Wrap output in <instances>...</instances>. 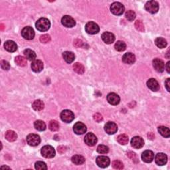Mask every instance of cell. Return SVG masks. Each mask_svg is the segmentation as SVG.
Wrapping results in <instances>:
<instances>
[{
    "label": "cell",
    "instance_id": "1",
    "mask_svg": "<svg viewBox=\"0 0 170 170\" xmlns=\"http://www.w3.org/2000/svg\"><path fill=\"white\" fill-rule=\"evenodd\" d=\"M35 26L39 32H47L51 26V23L49 20L47 18H41L36 22Z\"/></svg>",
    "mask_w": 170,
    "mask_h": 170
},
{
    "label": "cell",
    "instance_id": "2",
    "mask_svg": "<svg viewBox=\"0 0 170 170\" xmlns=\"http://www.w3.org/2000/svg\"><path fill=\"white\" fill-rule=\"evenodd\" d=\"M124 5L121 4V3L119 2H114L111 5V7H110V11L111 12L116 15H122V13H124Z\"/></svg>",
    "mask_w": 170,
    "mask_h": 170
},
{
    "label": "cell",
    "instance_id": "3",
    "mask_svg": "<svg viewBox=\"0 0 170 170\" xmlns=\"http://www.w3.org/2000/svg\"><path fill=\"white\" fill-rule=\"evenodd\" d=\"M41 155L45 158H52L55 157V150L51 146H45L41 149Z\"/></svg>",
    "mask_w": 170,
    "mask_h": 170
},
{
    "label": "cell",
    "instance_id": "4",
    "mask_svg": "<svg viewBox=\"0 0 170 170\" xmlns=\"http://www.w3.org/2000/svg\"><path fill=\"white\" fill-rule=\"evenodd\" d=\"M85 30L87 33L90 34V35H95V34L98 33L100 31L98 25L96 23L93 21H90L87 23L86 26H85Z\"/></svg>",
    "mask_w": 170,
    "mask_h": 170
},
{
    "label": "cell",
    "instance_id": "5",
    "mask_svg": "<svg viewBox=\"0 0 170 170\" xmlns=\"http://www.w3.org/2000/svg\"><path fill=\"white\" fill-rule=\"evenodd\" d=\"M145 9L150 13H156L159 10V4L155 1H149L145 5Z\"/></svg>",
    "mask_w": 170,
    "mask_h": 170
},
{
    "label": "cell",
    "instance_id": "6",
    "mask_svg": "<svg viewBox=\"0 0 170 170\" xmlns=\"http://www.w3.org/2000/svg\"><path fill=\"white\" fill-rule=\"evenodd\" d=\"M61 118L64 122L70 123L75 119V115L72 111L69 110H64L61 113Z\"/></svg>",
    "mask_w": 170,
    "mask_h": 170
},
{
    "label": "cell",
    "instance_id": "7",
    "mask_svg": "<svg viewBox=\"0 0 170 170\" xmlns=\"http://www.w3.org/2000/svg\"><path fill=\"white\" fill-rule=\"evenodd\" d=\"M21 35L27 40H32L35 37V32L32 27H25L21 31Z\"/></svg>",
    "mask_w": 170,
    "mask_h": 170
},
{
    "label": "cell",
    "instance_id": "8",
    "mask_svg": "<svg viewBox=\"0 0 170 170\" xmlns=\"http://www.w3.org/2000/svg\"><path fill=\"white\" fill-rule=\"evenodd\" d=\"M27 141L29 146H37L41 142V138L39 136L35 134H29L27 136Z\"/></svg>",
    "mask_w": 170,
    "mask_h": 170
},
{
    "label": "cell",
    "instance_id": "9",
    "mask_svg": "<svg viewBox=\"0 0 170 170\" xmlns=\"http://www.w3.org/2000/svg\"><path fill=\"white\" fill-rule=\"evenodd\" d=\"M96 162L98 167H100V168H105L110 165V160L108 157L101 155V156H98L96 158Z\"/></svg>",
    "mask_w": 170,
    "mask_h": 170
},
{
    "label": "cell",
    "instance_id": "10",
    "mask_svg": "<svg viewBox=\"0 0 170 170\" xmlns=\"http://www.w3.org/2000/svg\"><path fill=\"white\" fill-rule=\"evenodd\" d=\"M73 130H74L75 134L82 135L86 132V126L83 122H78L73 126Z\"/></svg>",
    "mask_w": 170,
    "mask_h": 170
},
{
    "label": "cell",
    "instance_id": "11",
    "mask_svg": "<svg viewBox=\"0 0 170 170\" xmlns=\"http://www.w3.org/2000/svg\"><path fill=\"white\" fill-rule=\"evenodd\" d=\"M84 142L88 146H93L97 143V138L92 133H88L84 137Z\"/></svg>",
    "mask_w": 170,
    "mask_h": 170
},
{
    "label": "cell",
    "instance_id": "12",
    "mask_svg": "<svg viewBox=\"0 0 170 170\" xmlns=\"http://www.w3.org/2000/svg\"><path fill=\"white\" fill-rule=\"evenodd\" d=\"M104 130H105L107 134L110 135L114 134L117 132L118 126L113 122H108L104 126Z\"/></svg>",
    "mask_w": 170,
    "mask_h": 170
},
{
    "label": "cell",
    "instance_id": "13",
    "mask_svg": "<svg viewBox=\"0 0 170 170\" xmlns=\"http://www.w3.org/2000/svg\"><path fill=\"white\" fill-rule=\"evenodd\" d=\"M61 23L66 27H73L76 25L75 19L69 15H64L61 19Z\"/></svg>",
    "mask_w": 170,
    "mask_h": 170
},
{
    "label": "cell",
    "instance_id": "14",
    "mask_svg": "<svg viewBox=\"0 0 170 170\" xmlns=\"http://www.w3.org/2000/svg\"><path fill=\"white\" fill-rule=\"evenodd\" d=\"M131 145L134 148L140 149L144 145V140L140 136H135L132 139Z\"/></svg>",
    "mask_w": 170,
    "mask_h": 170
},
{
    "label": "cell",
    "instance_id": "15",
    "mask_svg": "<svg viewBox=\"0 0 170 170\" xmlns=\"http://www.w3.org/2000/svg\"><path fill=\"white\" fill-rule=\"evenodd\" d=\"M107 100L112 105H117V104L120 103V98L117 94L112 92L108 95Z\"/></svg>",
    "mask_w": 170,
    "mask_h": 170
},
{
    "label": "cell",
    "instance_id": "16",
    "mask_svg": "<svg viewBox=\"0 0 170 170\" xmlns=\"http://www.w3.org/2000/svg\"><path fill=\"white\" fill-rule=\"evenodd\" d=\"M141 158L144 162L150 163L154 159V154L151 150H146L141 154Z\"/></svg>",
    "mask_w": 170,
    "mask_h": 170
},
{
    "label": "cell",
    "instance_id": "17",
    "mask_svg": "<svg viewBox=\"0 0 170 170\" xmlns=\"http://www.w3.org/2000/svg\"><path fill=\"white\" fill-rule=\"evenodd\" d=\"M155 161L158 166H163L168 161V157L163 153H158L155 155Z\"/></svg>",
    "mask_w": 170,
    "mask_h": 170
},
{
    "label": "cell",
    "instance_id": "18",
    "mask_svg": "<svg viewBox=\"0 0 170 170\" xmlns=\"http://www.w3.org/2000/svg\"><path fill=\"white\" fill-rule=\"evenodd\" d=\"M153 66H154L155 70L159 73L163 72L165 69V64L163 61L160 59H155L153 61Z\"/></svg>",
    "mask_w": 170,
    "mask_h": 170
},
{
    "label": "cell",
    "instance_id": "19",
    "mask_svg": "<svg viewBox=\"0 0 170 170\" xmlns=\"http://www.w3.org/2000/svg\"><path fill=\"white\" fill-rule=\"evenodd\" d=\"M102 39L105 43L111 44L115 40V36L110 32H104L102 35Z\"/></svg>",
    "mask_w": 170,
    "mask_h": 170
},
{
    "label": "cell",
    "instance_id": "20",
    "mask_svg": "<svg viewBox=\"0 0 170 170\" xmlns=\"http://www.w3.org/2000/svg\"><path fill=\"white\" fill-rule=\"evenodd\" d=\"M147 86L154 92H156L160 89V85L158 82L154 78H150L147 82Z\"/></svg>",
    "mask_w": 170,
    "mask_h": 170
},
{
    "label": "cell",
    "instance_id": "21",
    "mask_svg": "<svg viewBox=\"0 0 170 170\" xmlns=\"http://www.w3.org/2000/svg\"><path fill=\"white\" fill-rule=\"evenodd\" d=\"M122 61L124 63L131 64L136 61V56L132 53H127L122 56Z\"/></svg>",
    "mask_w": 170,
    "mask_h": 170
},
{
    "label": "cell",
    "instance_id": "22",
    "mask_svg": "<svg viewBox=\"0 0 170 170\" xmlns=\"http://www.w3.org/2000/svg\"><path fill=\"white\" fill-rule=\"evenodd\" d=\"M4 47L6 51L11 53L16 51V50L18 49V45L15 43V42L13 41H7L5 42Z\"/></svg>",
    "mask_w": 170,
    "mask_h": 170
},
{
    "label": "cell",
    "instance_id": "23",
    "mask_svg": "<svg viewBox=\"0 0 170 170\" xmlns=\"http://www.w3.org/2000/svg\"><path fill=\"white\" fill-rule=\"evenodd\" d=\"M32 69L35 73L41 72L43 69V63L40 60H35L32 64Z\"/></svg>",
    "mask_w": 170,
    "mask_h": 170
},
{
    "label": "cell",
    "instance_id": "24",
    "mask_svg": "<svg viewBox=\"0 0 170 170\" xmlns=\"http://www.w3.org/2000/svg\"><path fill=\"white\" fill-rule=\"evenodd\" d=\"M63 59H64V61H66L67 63H71L75 59V54L73 52L70 51H64L63 53Z\"/></svg>",
    "mask_w": 170,
    "mask_h": 170
},
{
    "label": "cell",
    "instance_id": "25",
    "mask_svg": "<svg viewBox=\"0 0 170 170\" xmlns=\"http://www.w3.org/2000/svg\"><path fill=\"white\" fill-rule=\"evenodd\" d=\"M44 103L41 100H36L32 104V108L36 111H41L44 108Z\"/></svg>",
    "mask_w": 170,
    "mask_h": 170
},
{
    "label": "cell",
    "instance_id": "26",
    "mask_svg": "<svg viewBox=\"0 0 170 170\" xmlns=\"http://www.w3.org/2000/svg\"><path fill=\"white\" fill-rule=\"evenodd\" d=\"M5 138L9 141H14L18 138V135L14 131L8 130V131L5 132Z\"/></svg>",
    "mask_w": 170,
    "mask_h": 170
},
{
    "label": "cell",
    "instance_id": "27",
    "mask_svg": "<svg viewBox=\"0 0 170 170\" xmlns=\"http://www.w3.org/2000/svg\"><path fill=\"white\" fill-rule=\"evenodd\" d=\"M72 162L76 165H82L85 161V159L83 156L80 155H75L71 158Z\"/></svg>",
    "mask_w": 170,
    "mask_h": 170
},
{
    "label": "cell",
    "instance_id": "28",
    "mask_svg": "<svg viewBox=\"0 0 170 170\" xmlns=\"http://www.w3.org/2000/svg\"><path fill=\"white\" fill-rule=\"evenodd\" d=\"M24 55L25 56L28 60L29 61H35V59H36V53L35 51L31 50V49H25L24 51Z\"/></svg>",
    "mask_w": 170,
    "mask_h": 170
},
{
    "label": "cell",
    "instance_id": "29",
    "mask_svg": "<svg viewBox=\"0 0 170 170\" xmlns=\"http://www.w3.org/2000/svg\"><path fill=\"white\" fill-rule=\"evenodd\" d=\"M34 127L38 131H44L46 129V124L42 120H37L34 123Z\"/></svg>",
    "mask_w": 170,
    "mask_h": 170
},
{
    "label": "cell",
    "instance_id": "30",
    "mask_svg": "<svg viewBox=\"0 0 170 170\" xmlns=\"http://www.w3.org/2000/svg\"><path fill=\"white\" fill-rule=\"evenodd\" d=\"M158 132L162 136L165 138H169L170 136V131L168 128L165 126H160L158 127Z\"/></svg>",
    "mask_w": 170,
    "mask_h": 170
},
{
    "label": "cell",
    "instance_id": "31",
    "mask_svg": "<svg viewBox=\"0 0 170 170\" xmlns=\"http://www.w3.org/2000/svg\"><path fill=\"white\" fill-rule=\"evenodd\" d=\"M155 43L156 45V46L160 48V49H163V48H165L167 46L166 40L165 39L161 37H158L157 39H155Z\"/></svg>",
    "mask_w": 170,
    "mask_h": 170
},
{
    "label": "cell",
    "instance_id": "32",
    "mask_svg": "<svg viewBox=\"0 0 170 170\" xmlns=\"http://www.w3.org/2000/svg\"><path fill=\"white\" fill-rule=\"evenodd\" d=\"M115 49L118 51H124L126 48V45L125 42L122 41H118L114 45Z\"/></svg>",
    "mask_w": 170,
    "mask_h": 170
},
{
    "label": "cell",
    "instance_id": "33",
    "mask_svg": "<svg viewBox=\"0 0 170 170\" xmlns=\"http://www.w3.org/2000/svg\"><path fill=\"white\" fill-rule=\"evenodd\" d=\"M73 69H74L75 71L78 73L79 75H82L84 73V67L82 64L76 63L74 65H73Z\"/></svg>",
    "mask_w": 170,
    "mask_h": 170
},
{
    "label": "cell",
    "instance_id": "34",
    "mask_svg": "<svg viewBox=\"0 0 170 170\" xmlns=\"http://www.w3.org/2000/svg\"><path fill=\"white\" fill-rule=\"evenodd\" d=\"M128 136L126 134H120L117 138L118 142L121 145H126L128 142Z\"/></svg>",
    "mask_w": 170,
    "mask_h": 170
},
{
    "label": "cell",
    "instance_id": "35",
    "mask_svg": "<svg viewBox=\"0 0 170 170\" xmlns=\"http://www.w3.org/2000/svg\"><path fill=\"white\" fill-rule=\"evenodd\" d=\"M15 61L16 64L20 67H25L27 64V59L21 56H16Z\"/></svg>",
    "mask_w": 170,
    "mask_h": 170
},
{
    "label": "cell",
    "instance_id": "36",
    "mask_svg": "<svg viewBox=\"0 0 170 170\" xmlns=\"http://www.w3.org/2000/svg\"><path fill=\"white\" fill-rule=\"evenodd\" d=\"M49 129L51 130L52 132H56L59 129V124L57 121L51 120L49 122Z\"/></svg>",
    "mask_w": 170,
    "mask_h": 170
},
{
    "label": "cell",
    "instance_id": "37",
    "mask_svg": "<svg viewBox=\"0 0 170 170\" xmlns=\"http://www.w3.org/2000/svg\"><path fill=\"white\" fill-rule=\"evenodd\" d=\"M125 16L128 20L130 21H132L133 20H134V19L136 18V13L134 11H133L132 10H129L126 11Z\"/></svg>",
    "mask_w": 170,
    "mask_h": 170
},
{
    "label": "cell",
    "instance_id": "38",
    "mask_svg": "<svg viewBox=\"0 0 170 170\" xmlns=\"http://www.w3.org/2000/svg\"><path fill=\"white\" fill-rule=\"evenodd\" d=\"M97 152L99 153V154H107V153L109 152V148H108V147H107L106 146L99 145L97 148Z\"/></svg>",
    "mask_w": 170,
    "mask_h": 170
},
{
    "label": "cell",
    "instance_id": "39",
    "mask_svg": "<svg viewBox=\"0 0 170 170\" xmlns=\"http://www.w3.org/2000/svg\"><path fill=\"white\" fill-rule=\"evenodd\" d=\"M35 169H39V170H43V169H47V166L46 165V163L45 162H42V161H37V162L35 163Z\"/></svg>",
    "mask_w": 170,
    "mask_h": 170
},
{
    "label": "cell",
    "instance_id": "40",
    "mask_svg": "<svg viewBox=\"0 0 170 170\" xmlns=\"http://www.w3.org/2000/svg\"><path fill=\"white\" fill-rule=\"evenodd\" d=\"M112 167L116 169H122L124 168L123 163L120 161L115 160L112 162Z\"/></svg>",
    "mask_w": 170,
    "mask_h": 170
},
{
    "label": "cell",
    "instance_id": "41",
    "mask_svg": "<svg viewBox=\"0 0 170 170\" xmlns=\"http://www.w3.org/2000/svg\"><path fill=\"white\" fill-rule=\"evenodd\" d=\"M135 27L136 29L138 30L139 32H144V26L143 23L140 20H137L135 23Z\"/></svg>",
    "mask_w": 170,
    "mask_h": 170
},
{
    "label": "cell",
    "instance_id": "42",
    "mask_svg": "<svg viewBox=\"0 0 170 170\" xmlns=\"http://www.w3.org/2000/svg\"><path fill=\"white\" fill-rule=\"evenodd\" d=\"M40 41L42 43H47L51 41V37L47 34L42 35L40 37Z\"/></svg>",
    "mask_w": 170,
    "mask_h": 170
},
{
    "label": "cell",
    "instance_id": "43",
    "mask_svg": "<svg viewBox=\"0 0 170 170\" xmlns=\"http://www.w3.org/2000/svg\"><path fill=\"white\" fill-rule=\"evenodd\" d=\"M1 67L2 68V69L5 70H8L10 68V63H8L7 61H1Z\"/></svg>",
    "mask_w": 170,
    "mask_h": 170
},
{
    "label": "cell",
    "instance_id": "44",
    "mask_svg": "<svg viewBox=\"0 0 170 170\" xmlns=\"http://www.w3.org/2000/svg\"><path fill=\"white\" fill-rule=\"evenodd\" d=\"M93 118H94V120L96 122H100L101 121L103 120V116L100 114H99V113H96V114H95L94 116H93Z\"/></svg>",
    "mask_w": 170,
    "mask_h": 170
},
{
    "label": "cell",
    "instance_id": "45",
    "mask_svg": "<svg viewBox=\"0 0 170 170\" xmlns=\"http://www.w3.org/2000/svg\"><path fill=\"white\" fill-rule=\"evenodd\" d=\"M74 44L75 45V46H76L77 47H82V45H83L84 43L81 40H78V39H77V40H76L75 41Z\"/></svg>",
    "mask_w": 170,
    "mask_h": 170
},
{
    "label": "cell",
    "instance_id": "46",
    "mask_svg": "<svg viewBox=\"0 0 170 170\" xmlns=\"http://www.w3.org/2000/svg\"><path fill=\"white\" fill-rule=\"evenodd\" d=\"M128 155L131 158V159L132 160H136V154H134V153H133V152H129L128 154Z\"/></svg>",
    "mask_w": 170,
    "mask_h": 170
},
{
    "label": "cell",
    "instance_id": "47",
    "mask_svg": "<svg viewBox=\"0 0 170 170\" xmlns=\"http://www.w3.org/2000/svg\"><path fill=\"white\" fill-rule=\"evenodd\" d=\"M165 85H166V89L168 90V92H169V78H168L166 80V81L165 82Z\"/></svg>",
    "mask_w": 170,
    "mask_h": 170
},
{
    "label": "cell",
    "instance_id": "48",
    "mask_svg": "<svg viewBox=\"0 0 170 170\" xmlns=\"http://www.w3.org/2000/svg\"><path fill=\"white\" fill-rule=\"evenodd\" d=\"M166 70H167V71H168V73H169V62H168L166 64Z\"/></svg>",
    "mask_w": 170,
    "mask_h": 170
},
{
    "label": "cell",
    "instance_id": "49",
    "mask_svg": "<svg viewBox=\"0 0 170 170\" xmlns=\"http://www.w3.org/2000/svg\"><path fill=\"white\" fill-rule=\"evenodd\" d=\"M1 168V169H3V168H7V169H10V168H8V167H6V166H5H5H2Z\"/></svg>",
    "mask_w": 170,
    "mask_h": 170
}]
</instances>
